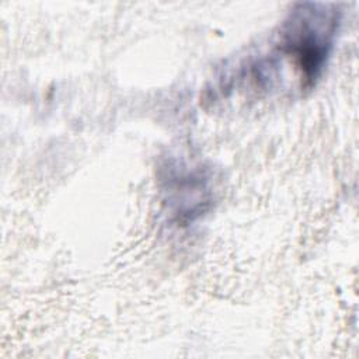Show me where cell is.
Here are the masks:
<instances>
[{"label":"cell","instance_id":"cell-1","mask_svg":"<svg viewBox=\"0 0 359 359\" xmlns=\"http://www.w3.org/2000/svg\"><path fill=\"white\" fill-rule=\"evenodd\" d=\"M342 21L339 6L334 3H299L280 24L275 46L258 57L250 73L261 87L269 86L276 67L286 63L293 70L300 90H310L321 77Z\"/></svg>","mask_w":359,"mask_h":359},{"label":"cell","instance_id":"cell-2","mask_svg":"<svg viewBox=\"0 0 359 359\" xmlns=\"http://www.w3.org/2000/svg\"><path fill=\"white\" fill-rule=\"evenodd\" d=\"M160 180L167 212L178 226H189L208 212L212 187L205 167L171 158L163 168Z\"/></svg>","mask_w":359,"mask_h":359}]
</instances>
